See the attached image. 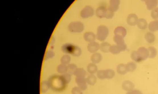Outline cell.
<instances>
[{
    "mask_svg": "<svg viewBox=\"0 0 158 94\" xmlns=\"http://www.w3.org/2000/svg\"><path fill=\"white\" fill-rule=\"evenodd\" d=\"M48 82L50 88L56 91L63 90L67 84L61 76L51 77Z\"/></svg>",
    "mask_w": 158,
    "mask_h": 94,
    "instance_id": "6da1fadb",
    "label": "cell"
},
{
    "mask_svg": "<svg viewBox=\"0 0 158 94\" xmlns=\"http://www.w3.org/2000/svg\"><path fill=\"white\" fill-rule=\"evenodd\" d=\"M76 84L82 90H85L87 88V80L85 77H77L75 79Z\"/></svg>",
    "mask_w": 158,
    "mask_h": 94,
    "instance_id": "277c9868",
    "label": "cell"
},
{
    "mask_svg": "<svg viewBox=\"0 0 158 94\" xmlns=\"http://www.w3.org/2000/svg\"><path fill=\"white\" fill-rule=\"evenodd\" d=\"M127 71L133 72L136 68V65L133 62L128 63L126 65Z\"/></svg>",
    "mask_w": 158,
    "mask_h": 94,
    "instance_id": "e0dca14e",
    "label": "cell"
},
{
    "mask_svg": "<svg viewBox=\"0 0 158 94\" xmlns=\"http://www.w3.org/2000/svg\"><path fill=\"white\" fill-rule=\"evenodd\" d=\"M149 29L151 31H158V20L151 21L149 25Z\"/></svg>",
    "mask_w": 158,
    "mask_h": 94,
    "instance_id": "9c48e42d",
    "label": "cell"
},
{
    "mask_svg": "<svg viewBox=\"0 0 158 94\" xmlns=\"http://www.w3.org/2000/svg\"><path fill=\"white\" fill-rule=\"evenodd\" d=\"M145 38L146 41L150 43H152L155 40V36L150 32H147L145 35Z\"/></svg>",
    "mask_w": 158,
    "mask_h": 94,
    "instance_id": "30bf717a",
    "label": "cell"
},
{
    "mask_svg": "<svg viewBox=\"0 0 158 94\" xmlns=\"http://www.w3.org/2000/svg\"><path fill=\"white\" fill-rule=\"evenodd\" d=\"M138 17L136 14H132L128 17L127 21L128 24L132 26H134L137 23Z\"/></svg>",
    "mask_w": 158,
    "mask_h": 94,
    "instance_id": "8992f818",
    "label": "cell"
},
{
    "mask_svg": "<svg viewBox=\"0 0 158 94\" xmlns=\"http://www.w3.org/2000/svg\"><path fill=\"white\" fill-rule=\"evenodd\" d=\"M149 53V57L151 58H153L157 55V49L154 47H150L148 49Z\"/></svg>",
    "mask_w": 158,
    "mask_h": 94,
    "instance_id": "7c38bea8",
    "label": "cell"
},
{
    "mask_svg": "<svg viewBox=\"0 0 158 94\" xmlns=\"http://www.w3.org/2000/svg\"><path fill=\"white\" fill-rule=\"evenodd\" d=\"M151 16L153 19H156L158 18V8L153 10L151 13Z\"/></svg>",
    "mask_w": 158,
    "mask_h": 94,
    "instance_id": "7402d4cb",
    "label": "cell"
},
{
    "mask_svg": "<svg viewBox=\"0 0 158 94\" xmlns=\"http://www.w3.org/2000/svg\"><path fill=\"white\" fill-rule=\"evenodd\" d=\"M137 24L138 27L142 30L145 29L148 26L146 20L142 18L138 19Z\"/></svg>",
    "mask_w": 158,
    "mask_h": 94,
    "instance_id": "52a82bcc",
    "label": "cell"
},
{
    "mask_svg": "<svg viewBox=\"0 0 158 94\" xmlns=\"http://www.w3.org/2000/svg\"><path fill=\"white\" fill-rule=\"evenodd\" d=\"M97 78L93 75H91L86 79L87 82L90 85H93L97 82Z\"/></svg>",
    "mask_w": 158,
    "mask_h": 94,
    "instance_id": "8fae6325",
    "label": "cell"
},
{
    "mask_svg": "<svg viewBox=\"0 0 158 94\" xmlns=\"http://www.w3.org/2000/svg\"><path fill=\"white\" fill-rule=\"evenodd\" d=\"M122 86L124 90L129 92L134 89L135 86L132 82L130 81H126L123 82Z\"/></svg>",
    "mask_w": 158,
    "mask_h": 94,
    "instance_id": "5b68a950",
    "label": "cell"
},
{
    "mask_svg": "<svg viewBox=\"0 0 158 94\" xmlns=\"http://www.w3.org/2000/svg\"><path fill=\"white\" fill-rule=\"evenodd\" d=\"M71 92L72 94H83L82 90L78 87L73 88Z\"/></svg>",
    "mask_w": 158,
    "mask_h": 94,
    "instance_id": "44dd1931",
    "label": "cell"
},
{
    "mask_svg": "<svg viewBox=\"0 0 158 94\" xmlns=\"http://www.w3.org/2000/svg\"><path fill=\"white\" fill-rule=\"evenodd\" d=\"M86 71L82 69H78L75 71L74 75L77 77H86Z\"/></svg>",
    "mask_w": 158,
    "mask_h": 94,
    "instance_id": "2e32d148",
    "label": "cell"
},
{
    "mask_svg": "<svg viewBox=\"0 0 158 94\" xmlns=\"http://www.w3.org/2000/svg\"><path fill=\"white\" fill-rule=\"evenodd\" d=\"M149 57L148 49L144 47L139 48L137 51H134L132 53L131 58L137 62H141L146 59Z\"/></svg>",
    "mask_w": 158,
    "mask_h": 94,
    "instance_id": "7a4b0ae2",
    "label": "cell"
},
{
    "mask_svg": "<svg viewBox=\"0 0 158 94\" xmlns=\"http://www.w3.org/2000/svg\"><path fill=\"white\" fill-rule=\"evenodd\" d=\"M145 4L147 8L149 10H152L155 9L157 6V1H146Z\"/></svg>",
    "mask_w": 158,
    "mask_h": 94,
    "instance_id": "ba28073f",
    "label": "cell"
},
{
    "mask_svg": "<svg viewBox=\"0 0 158 94\" xmlns=\"http://www.w3.org/2000/svg\"><path fill=\"white\" fill-rule=\"evenodd\" d=\"M71 75L69 73H65L61 75L66 84H68L71 80Z\"/></svg>",
    "mask_w": 158,
    "mask_h": 94,
    "instance_id": "d6986e66",
    "label": "cell"
},
{
    "mask_svg": "<svg viewBox=\"0 0 158 94\" xmlns=\"http://www.w3.org/2000/svg\"><path fill=\"white\" fill-rule=\"evenodd\" d=\"M127 71L126 66L125 65L120 64L117 67V72L119 74L122 75H124L126 73Z\"/></svg>",
    "mask_w": 158,
    "mask_h": 94,
    "instance_id": "4fadbf2b",
    "label": "cell"
},
{
    "mask_svg": "<svg viewBox=\"0 0 158 94\" xmlns=\"http://www.w3.org/2000/svg\"><path fill=\"white\" fill-rule=\"evenodd\" d=\"M57 71L59 73L63 74L67 72V68L65 66H60L58 67Z\"/></svg>",
    "mask_w": 158,
    "mask_h": 94,
    "instance_id": "ffe728a7",
    "label": "cell"
},
{
    "mask_svg": "<svg viewBox=\"0 0 158 94\" xmlns=\"http://www.w3.org/2000/svg\"><path fill=\"white\" fill-rule=\"evenodd\" d=\"M114 71L111 70L99 71L97 73V76L101 79H111L115 76Z\"/></svg>",
    "mask_w": 158,
    "mask_h": 94,
    "instance_id": "3957f363",
    "label": "cell"
},
{
    "mask_svg": "<svg viewBox=\"0 0 158 94\" xmlns=\"http://www.w3.org/2000/svg\"><path fill=\"white\" fill-rule=\"evenodd\" d=\"M50 88L49 82L45 81L42 82L41 86V90L42 93H46L48 91Z\"/></svg>",
    "mask_w": 158,
    "mask_h": 94,
    "instance_id": "5bb4252c",
    "label": "cell"
},
{
    "mask_svg": "<svg viewBox=\"0 0 158 94\" xmlns=\"http://www.w3.org/2000/svg\"><path fill=\"white\" fill-rule=\"evenodd\" d=\"M76 67L75 65H71L67 68L68 73L71 75L74 74L77 70Z\"/></svg>",
    "mask_w": 158,
    "mask_h": 94,
    "instance_id": "ac0fdd59",
    "label": "cell"
},
{
    "mask_svg": "<svg viewBox=\"0 0 158 94\" xmlns=\"http://www.w3.org/2000/svg\"><path fill=\"white\" fill-rule=\"evenodd\" d=\"M126 94H142L141 92L138 90H134L128 92Z\"/></svg>",
    "mask_w": 158,
    "mask_h": 94,
    "instance_id": "603a6c76",
    "label": "cell"
},
{
    "mask_svg": "<svg viewBox=\"0 0 158 94\" xmlns=\"http://www.w3.org/2000/svg\"><path fill=\"white\" fill-rule=\"evenodd\" d=\"M87 71L90 74H94L96 73L97 70V66L93 64H91L87 67Z\"/></svg>",
    "mask_w": 158,
    "mask_h": 94,
    "instance_id": "9a60e30c",
    "label": "cell"
}]
</instances>
